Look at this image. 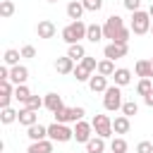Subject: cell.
Instances as JSON below:
<instances>
[{
  "instance_id": "1",
  "label": "cell",
  "mask_w": 153,
  "mask_h": 153,
  "mask_svg": "<svg viewBox=\"0 0 153 153\" xmlns=\"http://www.w3.org/2000/svg\"><path fill=\"white\" fill-rule=\"evenodd\" d=\"M151 14L143 12V10H136L131 12V22H129V29L134 36H143V33H151Z\"/></svg>"
},
{
  "instance_id": "2",
  "label": "cell",
  "mask_w": 153,
  "mask_h": 153,
  "mask_svg": "<svg viewBox=\"0 0 153 153\" xmlns=\"http://www.w3.org/2000/svg\"><path fill=\"white\" fill-rule=\"evenodd\" d=\"M86 29H88V24L76 19V22H72V24H67L62 29V41L69 43V45L72 43H81V38H86Z\"/></svg>"
},
{
  "instance_id": "3",
  "label": "cell",
  "mask_w": 153,
  "mask_h": 153,
  "mask_svg": "<svg viewBox=\"0 0 153 153\" xmlns=\"http://www.w3.org/2000/svg\"><path fill=\"white\" fill-rule=\"evenodd\" d=\"M122 86H108L105 93H103V108L108 112H115V110H122Z\"/></svg>"
},
{
  "instance_id": "4",
  "label": "cell",
  "mask_w": 153,
  "mask_h": 153,
  "mask_svg": "<svg viewBox=\"0 0 153 153\" xmlns=\"http://www.w3.org/2000/svg\"><path fill=\"white\" fill-rule=\"evenodd\" d=\"M48 139H53V141H57V143H67V141L74 139V129H69V127L62 124V122H53V124L48 127Z\"/></svg>"
},
{
  "instance_id": "5",
  "label": "cell",
  "mask_w": 153,
  "mask_h": 153,
  "mask_svg": "<svg viewBox=\"0 0 153 153\" xmlns=\"http://www.w3.org/2000/svg\"><path fill=\"white\" fill-rule=\"evenodd\" d=\"M53 115H55V122L67 124V122H79V120H84L86 110H84L81 105H74V108H60V110L53 112Z\"/></svg>"
},
{
  "instance_id": "6",
  "label": "cell",
  "mask_w": 153,
  "mask_h": 153,
  "mask_svg": "<svg viewBox=\"0 0 153 153\" xmlns=\"http://www.w3.org/2000/svg\"><path fill=\"white\" fill-rule=\"evenodd\" d=\"M91 124H93V131H96V136L110 139V136L115 134V129H112V120H110L108 115H96V117L91 120Z\"/></svg>"
},
{
  "instance_id": "7",
  "label": "cell",
  "mask_w": 153,
  "mask_h": 153,
  "mask_svg": "<svg viewBox=\"0 0 153 153\" xmlns=\"http://www.w3.org/2000/svg\"><path fill=\"white\" fill-rule=\"evenodd\" d=\"M124 26V19L120 17V14H110L108 19H105V24H103V36L105 38H110V41H115V36H117V31Z\"/></svg>"
},
{
  "instance_id": "8",
  "label": "cell",
  "mask_w": 153,
  "mask_h": 153,
  "mask_svg": "<svg viewBox=\"0 0 153 153\" xmlns=\"http://www.w3.org/2000/svg\"><path fill=\"white\" fill-rule=\"evenodd\" d=\"M93 124L91 122H84V120H79V122H74V139H76V143H86L93 134Z\"/></svg>"
},
{
  "instance_id": "9",
  "label": "cell",
  "mask_w": 153,
  "mask_h": 153,
  "mask_svg": "<svg viewBox=\"0 0 153 153\" xmlns=\"http://www.w3.org/2000/svg\"><path fill=\"white\" fill-rule=\"evenodd\" d=\"M129 53V45L127 43H108L105 48H103V55L108 57V60H120V57H124Z\"/></svg>"
},
{
  "instance_id": "10",
  "label": "cell",
  "mask_w": 153,
  "mask_h": 153,
  "mask_svg": "<svg viewBox=\"0 0 153 153\" xmlns=\"http://www.w3.org/2000/svg\"><path fill=\"white\" fill-rule=\"evenodd\" d=\"M36 33H38V38H53V36L57 33V26H55L50 19H41V22L36 24Z\"/></svg>"
},
{
  "instance_id": "11",
  "label": "cell",
  "mask_w": 153,
  "mask_h": 153,
  "mask_svg": "<svg viewBox=\"0 0 153 153\" xmlns=\"http://www.w3.org/2000/svg\"><path fill=\"white\" fill-rule=\"evenodd\" d=\"M26 79H29V69H26L24 65H14V67H10V81H12L14 86L26 84Z\"/></svg>"
},
{
  "instance_id": "12",
  "label": "cell",
  "mask_w": 153,
  "mask_h": 153,
  "mask_svg": "<svg viewBox=\"0 0 153 153\" xmlns=\"http://www.w3.org/2000/svg\"><path fill=\"white\" fill-rule=\"evenodd\" d=\"M74 60L69 57V55H65V57H57L55 60V72L57 74H74Z\"/></svg>"
},
{
  "instance_id": "13",
  "label": "cell",
  "mask_w": 153,
  "mask_h": 153,
  "mask_svg": "<svg viewBox=\"0 0 153 153\" xmlns=\"http://www.w3.org/2000/svg\"><path fill=\"white\" fill-rule=\"evenodd\" d=\"M53 139H41V141H31V146L26 148V153H53Z\"/></svg>"
},
{
  "instance_id": "14",
  "label": "cell",
  "mask_w": 153,
  "mask_h": 153,
  "mask_svg": "<svg viewBox=\"0 0 153 153\" xmlns=\"http://www.w3.org/2000/svg\"><path fill=\"white\" fill-rule=\"evenodd\" d=\"M88 88H91L93 93H105V88H108V76H103V74H91Z\"/></svg>"
},
{
  "instance_id": "15",
  "label": "cell",
  "mask_w": 153,
  "mask_h": 153,
  "mask_svg": "<svg viewBox=\"0 0 153 153\" xmlns=\"http://www.w3.org/2000/svg\"><path fill=\"white\" fill-rule=\"evenodd\" d=\"M134 72H136V76H141V79H153V62H151V60H139V62L134 65Z\"/></svg>"
},
{
  "instance_id": "16",
  "label": "cell",
  "mask_w": 153,
  "mask_h": 153,
  "mask_svg": "<svg viewBox=\"0 0 153 153\" xmlns=\"http://www.w3.org/2000/svg\"><path fill=\"white\" fill-rule=\"evenodd\" d=\"M84 12H86V7H84V2H81V0H72V2L67 5V17H69L72 22L81 19V17H84Z\"/></svg>"
},
{
  "instance_id": "17",
  "label": "cell",
  "mask_w": 153,
  "mask_h": 153,
  "mask_svg": "<svg viewBox=\"0 0 153 153\" xmlns=\"http://www.w3.org/2000/svg\"><path fill=\"white\" fill-rule=\"evenodd\" d=\"M26 136L31 139V141H41V139H48V127H43V124H31V127H26Z\"/></svg>"
},
{
  "instance_id": "18",
  "label": "cell",
  "mask_w": 153,
  "mask_h": 153,
  "mask_svg": "<svg viewBox=\"0 0 153 153\" xmlns=\"http://www.w3.org/2000/svg\"><path fill=\"white\" fill-rule=\"evenodd\" d=\"M84 146H86V153H105V139L103 136H91Z\"/></svg>"
},
{
  "instance_id": "19",
  "label": "cell",
  "mask_w": 153,
  "mask_h": 153,
  "mask_svg": "<svg viewBox=\"0 0 153 153\" xmlns=\"http://www.w3.org/2000/svg\"><path fill=\"white\" fill-rule=\"evenodd\" d=\"M45 108L50 110V112H57L60 108H65V103H62V96H57V93H45Z\"/></svg>"
},
{
  "instance_id": "20",
  "label": "cell",
  "mask_w": 153,
  "mask_h": 153,
  "mask_svg": "<svg viewBox=\"0 0 153 153\" xmlns=\"http://www.w3.org/2000/svg\"><path fill=\"white\" fill-rule=\"evenodd\" d=\"M38 122V115H36V110H29V108H22L19 110V124H24V127H31V124H36Z\"/></svg>"
},
{
  "instance_id": "21",
  "label": "cell",
  "mask_w": 153,
  "mask_h": 153,
  "mask_svg": "<svg viewBox=\"0 0 153 153\" xmlns=\"http://www.w3.org/2000/svg\"><path fill=\"white\" fill-rule=\"evenodd\" d=\"M112 129H115V134H127V131L131 129V122H129V117H127V115H120V117H115V120H112Z\"/></svg>"
},
{
  "instance_id": "22",
  "label": "cell",
  "mask_w": 153,
  "mask_h": 153,
  "mask_svg": "<svg viewBox=\"0 0 153 153\" xmlns=\"http://www.w3.org/2000/svg\"><path fill=\"white\" fill-rule=\"evenodd\" d=\"M67 55H69L74 62H81V60L86 57V48H84L81 43H72V45L67 48Z\"/></svg>"
},
{
  "instance_id": "23",
  "label": "cell",
  "mask_w": 153,
  "mask_h": 153,
  "mask_svg": "<svg viewBox=\"0 0 153 153\" xmlns=\"http://www.w3.org/2000/svg\"><path fill=\"white\" fill-rule=\"evenodd\" d=\"M86 38H88L91 43H98L100 38H105V36H103V26H100V24H88V29H86Z\"/></svg>"
},
{
  "instance_id": "24",
  "label": "cell",
  "mask_w": 153,
  "mask_h": 153,
  "mask_svg": "<svg viewBox=\"0 0 153 153\" xmlns=\"http://www.w3.org/2000/svg\"><path fill=\"white\" fill-rule=\"evenodd\" d=\"M19 57H22V50L7 48V50H5V55H2V62H5L7 67H14V65H19Z\"/></svg>"
},
{
  "instance_id": "25",
  "label": "cell",
  "mask_w": 153,
  "mask_h": 153,
  "mask_svg": "<svg viewBox=\"0 0 153 153\" xmlns=\"http://www.w3.org/2000/svg\"><path fill=\"white\" fill-rule=\"evenodd\" d=\"M96 72H98V74H103V76H112V74H115V60H108V57H105V60H100V62H98V67H96Z\"/></svg>"
},
{
  "instance_id": "26",
  "label": "cell",
  "mask_w": 153,
  "mask_h": 153,
  "mask_svg": "<svg viewBox=\"0 0 153 153\" xmlns=\"http://www.w3.org/2000/svg\"><path fill=\"white\" fill-rule=\"evenodd\" d=\"M112 79H115V84H117V86H127V84L131 81V72H129V69H124V67H120V69H115Z\"/></svg>"
},
{
  "instance_id": "27",
  "label": "cell",
  "mask_w": 153,
  "mask_h": 153,
  "mask_svg": "<svg viewBox=\"0 0 153 153\" xmlns=\"http://www.w3.org/2000/svg\"><path fill=\"white\" fill-rule=\"evenodd\" d=\"M19 120V112L17 110H12V108H0V122L2 124H12V122H17Z\"/></svg>"
},
{
  "instance_id": "28",
  "label": "cell",
  "mask_w": 153,
  "mask_h": 153,
  "mask_svg": "<svg viewBox=\"0 0 153 153\" xmlns=\"http://www.w3.org/2000/svg\"><path fill=\"white\" fill-rule=\"evenodd\" d=\"M31 96H33V93L29 91V86H26V84H19V86H14V98H17L19 103H26Z\"/></svg>"
},
{
  "instance_id": "29",
  "label": "cell",
  "mask_w": 153,
  "mask_h": 153,
  "mask_svg": "<svg viewBox=\"0 0 153 153\" xmlns=\"http://www.w3.org/2000/svg\"><path fill=\"white\" fill-rule=\"evenodd\" d=\"M12 14H14V2L12 0H0V17L10 19Z\"/></svg>"
},
{
  "instance_id": "30",
  "label": "cell",
  "mask_w": 153,
  "mask_h": 153,
  "mask_svg": "<svg viewBox=\"0 0 153 153\" xmlns=\"http://www.w3.org/2000/svg\"><path fill=\"white\" fill-rule=\"evenodd\" d=\"M74 79H76V81H88V79H91V69H86L81 62H76V67H74Z\"/></svg>"
},
{
  "instance_id": "31",
  "label": "cell",
  "mask_w": 153,
  "mask_h": 153,
  "mask_svg": "<svg viewBox=\"0 0 153 153\" xmlns=\"http://www.w3.org/2000/svg\"><path fill=\"white\" fill-rule=\"evenodd\" d=\"M129 38H131V29H127V26H122V29L117 31V36H115V41H110V43H127V45H129Z\"/></svg>"
},
{
  "instance_id": "32",
  "label": "cell",
  "mask_w": 153,
  "mask_h": 153,
  "mask_svg": "<svg viewBox=\"0 0 153 153\" xmlns=\"http://www.w3.org/2000/svg\"><path fill=\"white\" fill-rule=\"evenodd\" d=\"M24 108H29V110H36V112H38L41 108H45V100H43V98H38V96H31V98L24 103Z\"/></svg>"
},
{
  "instance_id": "33",
  "label": "cell",
  "mask_w": 153,
  "mask_h": 153,
  "mask_svg": "<svg viewBox=\"0 0 153 153\" xmlns=\"http://www.w3.org/2000/svg\"><path fill=\"white\" fill-rule=\"evenodd\" d=\"M110 151H112V153H127V141H124L122 136L112 139V141H110Z\"/></svg>"
},
{
  "instance_id": "34",
  "label": "cell",
  "mask_w": 153,
  "mask_h": 153,
  "mask_svg": "<svg viewBox=\"0 0 153 153\" xmlns=\"http://www.w3.org/2000/svg\"><path fill=\"white\" fill-rule=\"evenodd\" d=\"M153 91V84H151V79H141L139 84H136V93L139 96H148Z\"/></svg>"
},
{
  "instance_id": "35",
  "label": "cell",
  "mask_w": 153,
  "mask_h": 153,
  "mask_svg": "<svg viewBox=\"0 0 153 153\" xmlns=\"http://www.w3.org/2000/svg\"><path fill=\"white\" fill-rule=\"evenodd\" d=\"M139 112V105L134 103V100H124L122 103V115H127V117H134Z\"/></svg>"
},
{
  "instance_id": "36",
  "label": "cell",
  "mask_w": 153,
  "mask_h": 153,
  "mask_svg": "<svg viewBox=\"0 0 153 153\" xmlns=\"http://www.w3.org/2000/svg\"><path fill=\"white\" fill-rule=\"evenodd\" d=\"M81 2H84L86 12H98V10L103 7V0H81Z\"/></svg>"
},
{
  "instance_id": "37",
  "label": "cell",
  "mask_w": 153,
  "mask_h": 153,
  "mask_svg": "<svg viewBox=\"0 0 153 153\" xmlns=\"http://www.w3.org/2000/svg\"><path fill=\"white\" fill-rule=\"evenodd\" d=\"M136 153H153V143L151 141H139L136 143Z\"/></svg>"
},
{
  "instance_id": "38",
  "label": "cell",
  "mask_w": 153,
  "mask_h": 153,
  "mask_svg": "<svg viewBox=\"0 0 153 153\" xmlns=\"http://www.w3.org/2000/svg\"><path fill=\"white\" fill-rule=\"evenodd\" d=\"M81 65H84L86 69H91V72H93V69L98 67V62H96V57H91V55H86V57L81 60Z\"/></svg>"
},
{
  "instance_id": "39",
  "label": "cell",
  "mask_w": 153,
  "mask_h": 153,
  "mask_svg": "<svg viewBox=\"0 0 153 153\" xmlns=\"http://www.w3.org/2000/svg\"><path fill=\"white\" fill-rule=\"evenodd\" d=\"M124 7L129 12H136V10H141V0H124Z\"/></svg>"
},
{
  "instance_id": "40",
  "label": "cell",
  "mask_w": 153,
  "mask_h": 153,
  "mask_svg": "<svg viewBox=\"0 0 153 153\" xmlns=\"http://www.w3.org/2000/svg\"><path fill=\"white\" fill-rule=\"evenodd\" d=\"M22 57H36V48L33 45H24L22 48Z\"/></svg>"
},
{
  "instance_id": "41",
  "label": "cell",
  "mask_w": 153,
  "mask_h": 153,
  "mask_svg": "<svg viewBox=\"0 0 153 153\" xmlns=\"http://www.w3.org/2000/svg\"><path fill=\"white\" fill-rule=\"evenodd\" d=\"M12 98H14V96H10V93H2V96H0V108H10Z\"/></svg>"
},
{
  "instance_id": "42",
  "label": "cell",
  "mask_w": 153,
  "mask_h": 153,
  "mask_svg": "<svg viewBox=\"0 0 153 153\" xmlns=\"http://www.w3.org/2000/svg\"><path fill=\"white\" fill-rule=\"evenodd\" d=\"M5 79H10V67H7V65L0 67V81H5Z\"/></svg>"
},
{
  "instance_id": "43",
  "label": "cell",
  "mask_w": 153,
  "mask_h": 153,
  "mask_svg": "<svg viewBox=\"0 0 153 153\" xmlns=\"http://www.w3.org/2000/svg\"><path fill=\"white\" fill-rule=\"evenodd\" d=\"M143 103H146L148 108H153V91H151L148 96H143Z\"/></svg>"
},
{
  "instance_id": "44",
  "label": "cell",
  "mask_w": 153,
  "mask_h": 153,
  "mask_svg": "<svg viewBox=\"0 0 153 153\" xmlns=\"http://www.w3.org/2000/svg\"><path fill=\"white\" fill-rule=\"evenodd\" d=\"M148 14H151V19H153V5H151V10H148Z\"/></svg>"
},
{
  "instance_id": "45",
  "label": "cell",
  "mask_w": 153,
  "mask_h": 153,
  "mask_svg": "<svg viewBox=\"0 0 153 153\" xmlns=\"http://www.w3.org/2000/svg\"><path fill=\"white\" fill-rule=\"evenodd\" d=\"M45 2H57V0H45Z\"/></svg>"
},
{
  "instance_id": "46",
  "label": "cell",
  "mask_w": 153,
  "mask_h": 153,
  "mask_svg": "<svg viewBox=\"0 0 153 153\" xmlns=\"http://www.w3.org/2000/svg\"><path fill=\"white\" fill-rule=\"evenodd\" d=\"M151 33H153V24H151Z\"/></svg>"
},
{
  "instance_id": "47",
  "label": "cell",
  "mask_w": 153,
  "mask_h": 153,
  "mask_svg": "<svg viewBox=\"0 0 153 153\" xmlns=\"http://www.w3.org/2000/svg\"><path fill=\"white\" fill-rule=\"evenodd\" d=\"M151 62H153V57H151Z\"/></svg>"
}]
</instances>
